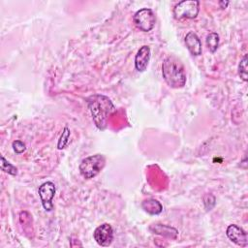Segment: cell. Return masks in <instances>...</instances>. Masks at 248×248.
Here are the masks:
<instances>
[{
    "instance_id": "277c9868",
    "label": "cell",
    "mask_w": 248,
    "mask_h": 248,
    "mask_svg": "<svg viewBox=\"0 0 248 248\" xmlns=\"http://www.w3.org/2000/svg\"><path fill=\"white\" fill-rule=\"evenodd\" d=\"M199 1L196 0H184L178 2L173 9V16L176 19L195 18L199 14Z\"/></svg>"
},
{
    "instance_id": "7a4b0ae2",
    "label": "cell",
    "mask_w": 248,
    "mask_h": 248,
    "mask_svg": "<svg viewBox=\"0 0 248 248\" xmlns=\"http://www.w3.org/2000/svg\"><path fill=\"white\" fill-rule=\"evenodd\" d=\"M162 74L167 84L171 88H181L186 83L184 67L179 59L168 56L162 65Z\"/></svg>"
},
{
    "instance_id": "30bf717a",
    "label": "cell",
    "mask_w": 248,
    "mask_h": 248,
    "mask_svg": "<svg viewBox=\"0 0 248 248\" xmlns=\"http://www.w3.org/2000/svg\"><path fill=\"white\" fill-rule=\"evenodd\" d=\"M185 44L192 55L198 56L202 54V42L196 33L194 32L187 33V35L185 36Z\"/></svg>"
},
{
    "instance_id": "3957f363",
    "label": "cell",
    "mask_w": 248,
    "mask_h": 248,
    "mask_svg": "<svg viewBox=\"0 0 248 248\" xmlns=\"http://www.w3.org/2000/svg\"><path fill=\"white\" fill-rule=\"evenodd\" d=\"M106 159L102 154H95L86 157L79 164V172L85 179L95 177L104 169Z\"/></svg>"
},
{
    "instance_id": "7c38bea8",
    "label": "cell",
    "mask_w": 248,
    "mask_h": 248,
    "mask_svg": "<svg viewBox=\"0 0 248 248\" xmlns=\"http://www.w3.org/2000/svg\"><path fill=\"white\" fill-rule=\"evenodd\" d=\"M142 209L151 215H157L160 214L163 210V206L160 202H158L155 199H147L144 200L141 203Z\"/></svg>"
},
{
    "instance_id": "5bb4252c",
    "label": "cell",
    "mask_w": 248,
    "mask_h": 248,
    "mask_svg": "<svg viewBox=\"0 0 248 248\" xmlns=\"http://www.w3.org/2000/svg\"><path fill=\"white\" fill-rule=\"evenodd\" d=\"M1 170L9 174H12V175H16V173H17V169L14 165L9 163L4 158V156H1Z\"/></svg>"
},
{
    "instance_id": "8992f818",
    "label": "cell",
    "mask_w": 248,
    "mask_h": 248,
    "mask_svg": "<svg viewBox=\"0 0 248 248\" xmlns=\"http://www.w3.org/2000/svg\"><path fill=\"white\" fill-rule=\"evenodd\" d=\"M55 191H56L55 185L51 181H46L39 187V191H38L39 196H40L42 204L46 211H50L53 208L52 199L55 195Z\"/></svg>"
},
{
    "instance_id": "4fadbf2b",
    "label": "cell",
    "mask_w": 248,
    "mask_h": 248,
    "mask_svg": "<svg viewBox=\"0 0 248 248\" xmlns=\"http://www.w3.org/2000/svg\"><path fill=\"white\" fill-rule=\"evenodd\" d=\"M219 45V35L215 32H211L206 37V46L211 52H215Z\"/></svg>"
},
{
    "instance_id": "6da1fadb",
    "label": "cell",
    "mask_w": 248,
    "mask_h": 248,
    "mask_svg": "<svg viewBox=\"0 0 248 248\" xmlns=\"http://www.w3.org/2000/svg\"><path fill=\"white\" fill-rule=\"evenodd\" d=\"M87 102L95 125L97 128L104 130L107 127L108 116L114 111L113 104L107 96L100 94L91 96Z\"/></svg>"
},
{
    "instance_id": "2e32d148",
    "label": "cell",
    "mask_w": 248,
    "mask_h": 248,
    "mask_svg": "<svg viewBox=\"0 0 248 248\" xmlns=\"http://www.w3.org/2000/svg\"><path fill=\"white\" fill-rule=\"evenodd\" d=\"M70 135H71V133H70L69 128L65 127L63 129V132H62V135L60 137V140H59V141L57 143V148L58 149H63L66 146V144L68 143V140L70 138Z\"/></svg>"
},
{
    "instance_id": "52a82bcc",
    "label": "cell",
    "mask_w": 248,
    "mask_h": 248,
    "mask_svg": "<svg viewBox=\"0 0 248 248\" xmlns=\"http://www.w3.org/2000/svg\"><path fill=\"white\" fill-rule=\"evenodd\" d=\"M93 236L99 245L107 247L109 246L113 240V230L109 224L104 223L95 229Z\"/></svg>"
},
{
    "instance_id": "ba28073f",
    "label": "cell",
    "mask_w": 248,
    "mask_h": 248,
    "mask_svg": "<svg viewBox=\"0 0 248 248\" xmlns=\"http://www.w3.org/2000/svg\"><path fill=\"white\" fill-rule=\"evenodd\" d=\"M227 236L229 237V239L231 241H232L233 243H235L238 246L241 247H245L248 245V239H247V234L246 232L239 228L238 226L232 224L227 228L226 231Z\"/></svg>"
},
{
    "instance_id": "9c48e42d",
    "label": "cell",
    "mask_w": 248,
    "mask_h": 248,
    "mask_svg": "<svg viewBox=\"0 0 248 248\" xmlns=\"http://www.w3.org/2000/svg\"><path fill=\"white\" fill-rule=\"evenodd\" d=\"M150 59V47L142 46L135 57V67L139 72H144L148 66Z\"/></svg>"
},
{
    "instance_id": "e0dca14e",
    "label": "cell",
    "mask_w": 248,
    "mask_h": 248,
    "mask_svg": "<svg viewBox=\"0 0 248 248\" xmlns=\"http://www.w3.org/2000/svg\"><path fill=\"white\" fill-rule=\"evenodd\" d=\"M13 148L16 153H22L25 150V144L21 140H15L13 142Z\"/></svg>"
},
{
    "instance_id": "8fae6325",
    "label": "cell",
    "mask_w": 248,
    "mask_h": 248,
    "mask_svg": "<svg viewBox=\"0 0 248 248\" xmlns=\"http://www.w3.org/2000/svg\"><path fill=\"white\" fill-rule=\"evenodd\" d=\"M149 230L156 234L169 237L171 239H175L178 235V231L170 226L163 225V224H153L149 227Z\"/></svg>"
},
{
    "instance_id": "ac0fdd59",
    "label": "cell",
    "mask_w": 248,
    "mask_h": 248,
    "mask_svg": "<svg viewBox=\"0 0 248 248\" xmlns=\"http://www.w3.org/2000/svg\"><path fill=\"white\" fill-rule=\"evenodd\" d=\"M219 5H220V7L222 8V9H224V8H227V6L229 5V2L228 1H220L219 2Z\"/></svg>"
},
{
    "instance_id": "5b68a950",
    "label": "cell",
    "mask_w": 248,
    "mask_h": 248,
    "mask_svg": "<svg viewBox=\"0 0 248 248\" xmlns=\"http://www.w3.org/2000/svg\"><path fill=\"white\" fill-rule=\"evenodd\" d=\"M133 19L136 26L143 32H149L152 30L156 22V17L153 11L148 8L139 10L135 14Z\"/></svg>"
},
{
    "instance_id": "9a60e30c",
    "label": "cell",
    "mask_w": 248,
    "mask_h": 248,
    "mask_svg": "<svg viewBox=\"0 0 248 248\" xmlns=\"http://www.w3.org/2000/svg\"><path fill=\"white\" fill-rule=\"evenodd\" d=\"M238 75L244 81H247L248 77H247V55L246 54L240 60V63L238 65Z\"/></svg>"
}]
</instances>
